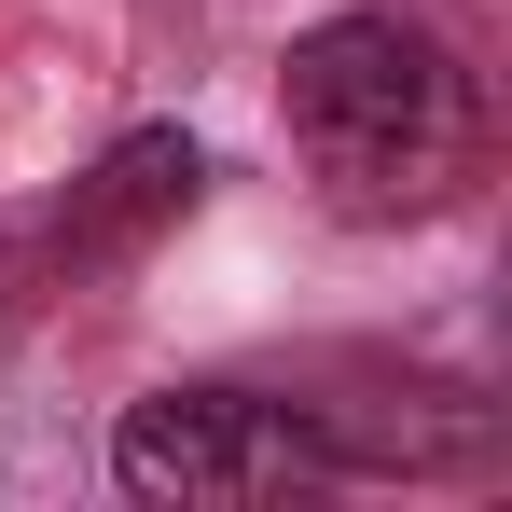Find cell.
Segmentation results:
<instances>
[{"instance_id": "cell-1", "label": "cell", "mask_w": 512, "mask_h": 512, "mask_svg": "<svg viewBox=\"0 0 512 512\" xmlns=\"http://www.w3.org/2000/svg\"><path fill=\"white\" fill-rule=\"evenodd\" d=\"M277 97H291L305 167L333 180V208H360V222L429 208L471 167V70L429 42L416 14H319L291 42Z\"/></svg>"}, {"instance_id": "cell-2", "label": "cell", "mask_w": 512, "mask_h": 512, "mask_svg": "<svg viewBox=\"0 0 512 512\" xmlns=\"http://www.w3.org/2000/svg\"><path fill=\"white\" fill-rule=\"evenodd\" d=\"M111 471L139 499H263V485L319 471V429L291 402H263V388H153L111 443Z\"/></svg>"}]
</instances>
